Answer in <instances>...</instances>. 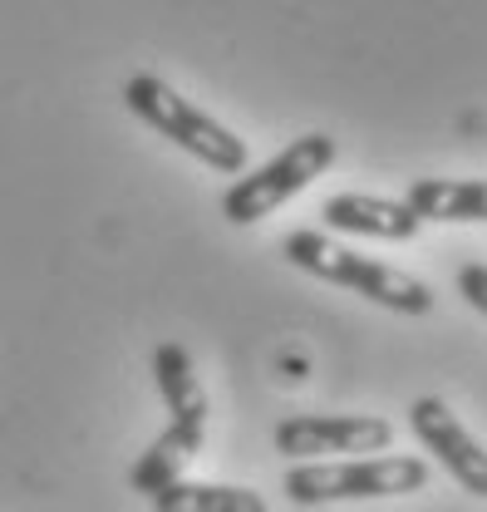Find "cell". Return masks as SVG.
<instances>
[{
    "instance_id": "obj_1",
    "label": "cell",
    "mask_w": 487,
    "mask_h": 512,
    "mask_svg": "<svg viewBox=\"0 0 487 512\" xmlns=\"http://www.w3.org/2000/svg\"><path fill=\"white\" fill-rule=\"evenodd\" d=\"M281 256L291 266H301L305 276L345 286V291L365 296V301L384 306V311H399V316H428L433 311V286L428 281L399 271V266H384V261L355 252V247H340L325 232H291L281 242Z\"/></svg>"
},
{
    "instance_id": "obj_5",
    "label": "cell",
    "mask_w": 487,
    "mask_h": 512,
    "mask_svg": "<svg viewBox=\"0 0 487 512\" xmlns=\"http://www.w3.org/2000/svg\"><path fill=\"white\" fill-rule=\"evenodd\" d=\"M394 448V424L379 414H296L276 424V453L296 463H320L330 453L340 458H369Z\"/></svg>"
},
{
    "instance_id": "obj_6",
    "label": "cell",
    "mask_w": 487,
    "mask_h": 512,
    "mask_svg": "<svg viewBox=\"0 0 487 512\" xmlns=\"http://www.w3.org/2000/svg\"><path fill=\"white\" fill-rule=\"evenodd\" d=\"M409 429H414V439L448 468V478L453 483H463V493H473V498H487V448L463 429V419L443 404V399H414L409 404Z\"/></svg>"
},
{
    "instance_id": "obj_12",
    "label": "cell",
    "mask_w": 487,
    "mask_h": 512,
    "mask_svg": "<svg viewBox=\"0 0 487 512\" xmlns=\"http://www.w3.org/2000/svg\"><path fill=\"white\" fill-rule=\"evenodd\" d=\"M458 296H463L473 311L487 316V266L483 261H468V266L458 271Z\"/></svg>"
},
{
    "instance_id": "obj_11",
    "label": "cell",
    "mask_w": 487,
    "mask_h": 512,
    "mask_svg": "<svg viewBox=\"0 0 487 512\" xmlns=\"http://www.w3.org/2000/svg\"><path fill=\"white\" fill-rule=\"evenodd\" d=\"M153 380H158V394H163V404H168L173 419H192V424H207L212 419L207 394H202V384L192 375V360H187L183 345L168 340V345L153 350Z\"/></svg>"
},
{
    "instance_id": "obj_10",
    "label": "cell",
    "mask_w": 487,
    "mask_h": 512,
    "mask_svg": "<svg viewBox=\"0 0 487 512\" xmlns=\"http://www.w3.org/2000/svg\"><path fill=\"white\" fill-rule=\"evenodd\" d=\"M153 512H271L266 498L256 488H232V483H168L158 488L153 498Z\"/></svg>"
},
{
    "instance_id": "obj_3",
    "label": "cell",
    "mask_w": 487,
    "mask_h": 512,
    "mask_svg": "<svg viewBox=\"0 0 487 512\" xmlns=\"http://www.w3.org/2000/svg\"><path fill=\"white\" fill-rule=\"evenodd\" d=\"M123 104L128 114H138L153 133H163L168 143H178L187 158L207 163L212 173L242 178L246 173V143L227 124H217L212 114H202L192 99H183L173 84H163L158 74H133L123 84Z\"/></svg>"
},
{
    "instance_id": "obj_9",
    "label": "cell",
    "mask_w": 487,
    "mask_h": 512,
    "mask_svg": "<svg viewBox=\"0 0 487 512\" xmlns=\"http://www.w3.org/2000/svg\"><path fill=\"white\" fill-rule=\"evenodd\" d=\"M404 207L419 222H487V178H419Z\"/></svg>"
},
{
    "instance_id": "obj_7",
    "label": "cell",
    "mask_w": 487,
    "mask_h": 512,
    "mask_svg": "<svg viewBox=\"0 0 487 512\" xmlns=\"http://www.w3.org/2000/svg\"><path fill=\"white\" fill-rule=\"evenodd\" d=\"M320 217L330 222V232H350V237H379V242H414L419 237V217L404 202L389 197H369V192H340L320 207Z\"/></svg>"
},
{
    "instance_id": "obj_8",
    "label": "cell",
    "mask_w": 487,
    "mask_h": 512,
    "mask_svg": "<svg viewBox=\"0 0 487 512\" xmlns=\"http://www.w3.org/2000/svg\"><path fill=\"white\" fill-rule=\"evenodd\" d=\"M202 444H207V424H192V419H168V429H163L153 444L138 453V463H133V473H128L133 493L153 498L158 488L178 483V478L187 473V463L202 453Z\"/></svg>"
},
{
    "instance_id": "obj_4",
    "label": "cell",
    "mask_w": 487,
    "mask_h": 512,
    "mask_svg": "<svg viewBox=\"0 0 487 512\" xmlns=\"http://www.w3.org/2000/svg\"><path fill=\"white\" fill-rule=\"evenodd\" d=\"M335 158H340V148H335L330 133H301V138H291V148H281L271 163H261L256 173H242L232 188L222 192V217L232 227H251V222L271 217L296 192L310 188L320 173H330Z\"/></svg>"
},
{
    "instance_id": "obj_2",
    "label": "cell",
    "mask_w": 487,
    "mask_h": 512,
    "mask_svg": "<svg viewBox=\"0 0 487 512\" xmlns=\"http://www.w3.org/2000/svg\"><path fill=\"white\" fill-rule=\"evenodd\" d=\"M286 498L296 508H325V503H365V498H404L428 488V463L414 453H369V458H340V463H291L281 478Z\"/></svg>"
}]
</instances>
